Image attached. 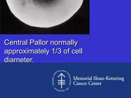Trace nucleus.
I'll return each instance as SVG.
<instances>
[{"mask_svg": "<svg viewBox=\"0 0 131 98\" xmlns=\"http://www.w3.org/2000/svg\"><path fill=\"white\" fill-rule=\"evenodd\" d=\"M11 12L15 15L27 13L33 6L71 5L78 0H6Z\"/></svg>", "mask_w": 131, "mask_h": 98, "instance_id": "nucleus-1", "label": "nucleus"}]
</instances>
